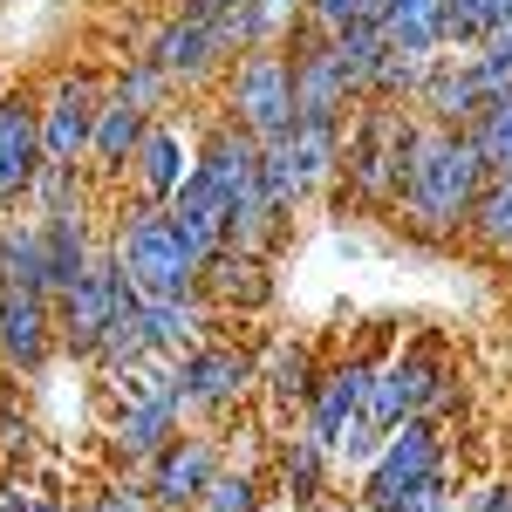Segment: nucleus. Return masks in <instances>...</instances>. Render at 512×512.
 <instances>
[{"label": "nucleus", "mask_w": 512, "mask_h": 512, "mask_svg": "<svg viewBox=\"0 0 512 512\" xmlns=\"http://www.w3.org/2000/svg\"><path fill=\"white\" fill-rule=\"evenodd\" d=\"M492 178L485 151L472 144V130H437L417 123V144H410V171H403V192H396V226L424 246H444L472 226V205Z\"/></svg>", "instance_id": "obj_1"}, {"label": "nucleus", "mask_w": 512, "mask_h": 512, "mask_svg": "<svg viewBox=\"0 0 512 512\" xmlns=\"http://www.w3.org/2000/svg\"><path fill=\"white\" fill-rule=\"evenodd\" d=\"M417 123L424 117L403 103H355V123L342 137V198H355L362 212H396Z\"/></svg>", "instance_id": "obj_2"}, {"label": "nucleus", "mask_w": 512, "mask_h": 512, "mask_svg": "<svg viewBox=\"0 0 512 512\" xmlns=\"http://www.w3.org/2000/svg\"><path fill=\"white\" fill-rule=\"evenodd\" d=\"M110 253L123 260V274L137 280L144 301H185V294H198V280H205V267L185 253V239H178V226H171L164 205H137V212H123L117 246H110Z\"/></svg>", "instance_id": "obj_3"}, {"label": "nucleus", "mask_w": 512, "mask_h": 512, "mask_svg": "<svg viewBox=\"0 0 512 512\" xmlns=\"http://www.w3.org/2000/svg\"><path fill=\"white\" fill-rule=\"evenodd\" d=\"M226 117L239 130H253L260 144H280L294 130V69H287V48H253L226 69Z\"/></svg>", "instance_id": "obj_4"}, {"label": "nucleus", "mask_w": 512, "mask_h": 512, "mask_svg": "<svg viewBox=\"0 0 512 512\" xmlns=\"http://www.w3.org/2000/svg\"><path fill=\"white\" fill-rule=\"evenodd\" d=\"M451 369L437 362L431 342L403 349L396 362H376V383H369V424L376 431H396L410 417H444L451 410Z\"/></svg>", "instance_id": "obj_5"}, {"label": "nucleus", "mask_w": 512, "mask_h": 512, "mask_svg": "<svg viewBox=\"0 0 512 512\" xmlns=\"http://www.w3.org/2000/svg\"><path fill=\"white\" fill-rule=\"evenodd\" d=\"M431 472H444V431H437V417H410V424L383 431V451L362 472V512H383L390 499H403L410 485H424Z\"/></svg>", "instance_id": "obj_6"}, {"label": "nucleus", "mask_w": 512, "mask_h": 512, "mask_svg": "<svg viewBox=\"0 0 512 512\" xmlns=\"http://www.w3.org/2000/svg\"><path fill=\"white\" fill-rule=\"evenodd\" d=\"M287 69H294V123H349L355 96H349L342 62H335V35L294 21V35H287Z\"/></svg>", "instance_id": "obj_7"}, {"label": "nucleus", "mask_w": 512, "mask_h": 512, "mask_svg": "<svg viewBox=\"0 0 512 512\" xmlns=\"http://www.w3.org/2000/svg\"><path fill=\"white\" fill-rule=\"evenodd\" d=\"M117 287H123V260L117 253H96V267L55 294V335H62V355H82L96 362L103 342H110V315H117Z\"/></svg>", "instance_id": "obj_8"}, {"label": "nucleus", "mask_w": 512, "mask_h": 512, "mask_svg": "<svg viewBox=\"0 0 512 512\" xmlns=\"http://www.w3.org/2000/svg\"><path fill=\"white\" fill-rule=\"evenodd\" d=\"M103 82L96 76H55L41 96V158L48 164H89V137H96V110H103Z\"/></svg>", "instance_id": "obj_9"}, {"label": "nucleus", "mask_w": 512, "mask_h": 512, "mask_svg": "<svg viewBox=\"0 0 512 512\" xmlns=\"http://www.w3.org/2000/svg\"><path fill=\"white\" fill-rule=\"evenodd\" d=\"M260 383V362L246 349H226V342H198L192 355H178V403L185 417H205V410H233L239 396Z\"/></svg>", "instance_id": "obj_10"}, {"label": "nucleus", "mask_w": 512, "mask_h": 512, "mask_svg": "<svg viewBox=\"0 0 512 512\" xmlns=\"http://www.w3.org/2000/svg\"><path fill=\"white\" fill-rule=\"evenodd\" d=\"M41 96L28 89H7L0 96V212L28 205L41 178Z\"/></svg>", "instance_id": "obj_11"}, {"label": "nucleus", "mask_w": 512, "mask_h": 512, "mask_svg": "<svg viewBox=\"0 0 512 512\" xmlns=\"http://www.w3.org/2000/svg\"><path fill=\"white\" fill-rule=\"evenodd\" d=\"M55 349H62L55 301L48 294H28V287H0V369L35 376V369H48Z\"/></svg>", "instance_id": "obj_12"}, {"label": "nucleus", "mask_w": 512, "mask_h": 512, "mask_svg": "<svg viewBox=\"0 0 512 512\" xmlns=\"http://www.w3.org/2000/svg\"><path fill=\"white\" fill-rule=\"evenodd\" d=\"M212 478H219V444L212 437H171L144 465V485H151V506L158 512H198Z\"/></svg>", "instance_id": "obj_13"}, {"label": "nucleus", "mask_w": 512, "mask_h": 512, "mask_svg": "<svg viewBox=\"0 0 512 512\" xmlns=\"http://www.w3.org/2000/svg\"><path fill=\"white\" fill-rule=\"evenodd\" d=\"M144 55L158 62V76L171 82V89H198V82L219 76V69H233L205 14H178V21H164L158 35H151V48H144Z\"/></svg>", "instance_id": "obj_14"}, {"label": "nucleus", "mask_w": 512, "mask_h": 512, "mask_svg": "<svg viewBox=\"0 0 512 512\" xmlns=\"http://www.w3.org/2000/svg\"><path fill=\"white\" fill-rule=\"evenodd\" d=\"M369 383H376V362H369V355H349V362L321 369V390L301 417H308V431H315L328 451L342 444V431H349L355 417H369Z\"/></svg>", "instance_id": "obj_15"}, {"label": "nucleus", "mask_w": 512, "mask_h": 512, "mask_svg": "<svg viewBox=\"0 0 512 512\" xmlns=\"http://www.w3.org/2000/svg\"><path fill=\"white\" fill-rule=\"evenodd\" d=\"M164 212H171V226H178V239H185V253H192L198 267H205L212 253H226L233 198L219 192V185H212V178H205L198 164H192V178H185V185L171 192V205H164Z\"/></svg>", "instance_id": "obj_16"}, {"label": "nucleus", "mask_w": 512, "mask_h": 512, "mask_svg": "<svg viewBox=\"0 0 512 512\" xmlns=\"http://www.w3.org/2000/svg\"><path fill=\"white\" fill-rule=\"evenodd\" d=\"M192 164H198V171H205V178H212L226 198H233V205L260 192V137H253V130H239L233 117H219L205 137H198Z\"/></svg>", "instance_id": "obj_17"}, {"label": "nucleus", "mask_w": 512, "mask_h": 512, "mask_svg": "<svg viewBox=\"0 0 512 512\" xmlns=\"http://www.w3.org/2000/svg\"><path fill=\"white\" fill-rule=\"evenodd\" d=\"M198 294H205L219 315H233V308H267V301H274V274H267V260H260V253L226 246V253H212V260H205Z\"/></svg>", "instance_id": "obj_18"}, {"label": "nucleus", "mask_w": 512, "mask_h": 512, "mask_svg": "<svg viewBox=\"0 0 512 512\" xmlns=\"http://www.w3.org/2000/svg\"><path fill=\"white\" fill-rule=\"evenodd\" d=\"M144 130H151V110H137L130 96H103V110H96V137H89V171L96 178H123L130 158H137V144H144Z\"/></svg>", "instance_id": "obj_19"}, {"label": "nucleus", "mask_w": 512, "mask_h": 512, "mask_svg": "<svg viewBox=\"0 0 512 512\" xmlns=\"http://www.w3.org/2000/svg\"><path fill=\"white\" fill-rule=\"evenodd\" d=\"M178 424H185V403H178V390H164V396H144V403H123L110 437H117V451L130 465H151L164 444L178 437Z\"/></svg>", "instance_id": "obj_20"}, {"label": "nucleus", "mask_w": 512, "mask_h": 512, "mask_svg": "<svg viewBox=\"0 0 512 512\" xmlns=\"http://www.w3.org/2000/svg\"><path fill=\"white\" fill-rule=\"evenodd\" d=\"M130 171H137V192H144V205H171V192L192 178V151H185V137H178L171 123L151 117V130H144V144H137Z\"/></svg>", "instance_id": "obj_21"}, {"label": "nucleus", "mask_w": 512, "mask_h": 512, "mask_svg": "<svg viewBox=\"0 0 512 512\" xmlns=\"http://www.w3.org/2000/svg\"><path fill=\"white\" fill-rule=\"evenodd\" d=\"M0 287H28L55 301V280H48V226L35 219H7L0 226Z\"/></svg>", "instance_id": "obj_22"}, {"label": "nucleus", "mask_w": 512, "mask_h": 512, "mask_svg": "<svg viewBox=\"0 0 512 512\" xmlns=\"http://www.w3.org/2000/svg\"><path fill=\"white\" fill-rule=\"evenodd\" d=\"M219 321V308L205 294H185V301H144V328H151V349L158 355H192L205 342V328Z\"/></svg>", "instance_id": "obj_23"}, {"label": "nucleus", "mask_w": 512, "mask_h": 512, "mask_svg": "<svg viewBox=\"0 0 512 512\" xmlns=\"http://www.w3.org/2000/svg\"><path fill=\"white\" fill-rule=\"evenodd\" d=\"M260 383L274 390L280 410H308L321 390V362H315V342H280L267 355V369H260Z\"/></svg>", "instance_id": "obj_24"}, {"label": "nucleus", "mask_w": 512, "mask_h": 512, "mask_svg": "<svg viewBox=\"0 0 512 512\" xmlns=\"http://www.w3.org/2000/svg\"><path fill=\"white\" fill-rule=\"evenodd\" d=\"M48 226V280H55V294H69L89 267H96V239H89V219L69 212V219H41Z\"/></svg>", "instance_id": "obj_25"}, {"label": "nucleus", "mask_w": 512, "mask_h": 512, "mask_svg": "<svg viewBox=\"0 0 512 512\" xmlns=\"http://www.w3.org/2000/svg\"><path fill=\"white\" fill-rule=\"evenodd\" d=\"M274 21H280V0H239L226 14H212V35L226 48V62H239V55H253V48L274 41Z\"/></svg>", "instance_id": "obj_26"}, {"label": "nucleus", "mask_w": 512, "mask_h": 512, "mask_svg": "<svg viewBox=\"0 0 512 512\" xmlns=\"http://www.w3.org/2000/svg\"><path fill=\"white\" fill-rule=\"evenodd\" d=\"M465 233H472L492 260H512V171H492V178H485V192H478Z\"/></svg>", "instance_id": "obj_27"}, {"label": "nucleus", "mask_w": 512, "mask_h": 512, "mask_svg": "<svg viewBox=\"0 0 512 512\" xmlns=\"http://www.w3.org/2000/svg\"><path fill=\"white\" fill-rule=\"evenodd\" d=\"M321 478H328V444L315 431H301L280 451V499L294 506H321Z\"/></svg>", "instance_id": "obj_28"}, {"label": "nucleus", "mask_w": 512, "mask_h": 512, "mask_svg": "<svg viewBox=\"0 0 512 512\" xmlns=\"http://www.w3.org/2000/svg\"><path fill=\"white\" fill-rule=\"evenodd\" d=\"M89 164H41V178H35V205L41 219H69V212H82L89 219V178H82Z\"/></svg>", "instance_id": "obj_29"}, {"label": "nucleus", "mask_w": 512, "mask_h": 512, "mask_svg": "<svg viewBox=\"0 0 512 512\" xmlns=\"http://www.w3.org/2000/svg\"><path fill=\"white\" fill-rule=\"evenodd\" d=\"M383 48H390V41H383V28H376V21H355L349 35H335V62H342V76H349V96H355V103L369 96Z\"/></svg>", "instance_id": "obj_30"}, {"label": "nucleus", "mask_w": 512, "mask_h": 512, "mask_svg": "<svg viewBox=\"0 0 512 512\" xmlns=\"http://www.w3.org/2000/svg\"><path fill=\"white\" fill-rule=\"evenodd\" d=\"M472 144L485 151V164H492V171H512V89H506V96H492V103L478 110Z\"/></svg>", "instance_id": "obj_31"}, {"label": "nucleus", "mask_w": 512, "mask_h": 512, "mask_svg": "<svg viewBox=\"0 0 512 512\" xmlns=\"http://www.w3.org/2000/svg\"><path fill=\"white\" fill-rule=\"evenodd\" d=\"M383 0H301V21L321 28V35H349L355 21H376Z\"/></svg>", "instance_id": "obj_32"}, {"label": "nucleus", "mask_w": 512, "mask_h": 512, "mask_svg": "<svg viewBox=\"0 0 512 512\" xmlns=\"http://www.w3.org/2000/svg\"><path fill=\"white\" fill-rule=\"evenodd\" d=\"M198 512H260V478H253V472H226V465H219V478L205 485Z\"/></svg>", "instance_id": "obj_33"}, {"label": "nucleus", "mask_w": 512, "mask_h": 512, "mask_svg": "<svg viewBox=\"0 0 512 512\" xmlns=\"http://www.w3.org/2000/svg\"><path fill=\"white\" fill-rule=\"evenodd\" d=\"M485 41V0H444V55H465Z\"/></svg>", "instance_id": "obj_34"}, {"label": "nucleus", "mask_w": 512, "mask_h": 512, "mask_svg": "<svg viewBox=\"0 0 512 512\" xmlns=\"http://www.w3.org/2000/svg\"><path fill=\"white\" fill-rule=\"evenodd\" d=\"M117 96H130L137 110H151V117H158V103L171 96V82L158 76V62H151V55H137V62L117 76Z\"/></svg>", "instance_id": "obj_35"}, {"label": "nucleus", "mask_w": 512, "mask_h": 512, "mask_svg": "<svg viewBox=\"0 0 512 512\" xmlns=\"http://www.w3.org/2000/svg\"><path fill=\"white\" fill-rule=\"evenodd\" d=\"M383 512H451V465L444 472H431L424 485H410L403 499H390Z\"/></svg>", "instance_id": "obj_36"}, {"label": "nucleus", "mask_w": 512, "mask_h": 512, "mask_svg": "<svg viewBox=\"0 0 512 512\" xmlns=\"http://www.w3.org/2000/svg\"><path fill=\"white\" fill-rule=\"evenodd\" d=\"M472 512H512V478H492L472 492Z\"/></svg>", "instance_id": "obj_37"}, {"label": "nucleus", "mask_w": 512, "mask_h": 512, "mask_svg": "<svg viewBox=\"0 0 512 512\" xmlns=\"http://www.w3.org/2000/svg\"><path fill=\"white\" fill-rule=\"evenodd\" d=\"M28 506H35V492H21V485L0 478V512H28Z\"/></svg>", "instance_id": "obj_38"}, {"label": "nucleus", "mask_w": 512, "mask_h": 512, "mask_svg": "<svg viewBox=\"0 0 512 512\" xmlns=\"http://www.w3.org/2000/svg\"><path fill=\"white\" fill-rule=\"evenodd\" d=\"M512 21V0H485V35H499Z\"/></svg>", "instance_id": "obj_39"}, {"label": "nucleus", "mask_w": 512, "mask_h": 512, "mask_svg": "<svg viewBox=\"0 0 512 512\" xmlns=\"http://www.w3.org/2000/svg\"><path fill=\"white\" fill-rule=\"evenodd\" d=\"M226 7H239V0H185V14H205V21H212V14H226Z\"/></svg>", "instance_id": "obj_40"}, {"label": "nucleus", "mask_w": 512, "mask_h": 512, "mask_svg": "<svg viewBox=\"0 0 512 512\" xmlns=\"http://www.w3.org/2000/svg\"><path fill=\"white\" fill-rule=\"evenodd\" d=\"M28 512H69V506H62V499H35Z\"/></svg>", "instance_id": "obj_41"}, {"label": "nucleus", "mask_w": 512, "mask_h": 512, "mask_svg": "<svg viewBox=\"0 0 512 512\" xmlns=\"http://www.w3.org/2000/svg\"><path fill=\"white\" fill-rule=\"evenodd\" d=\"M499 41H506V48H512V21H506V28H499Z\"/></svg>", "instance_id": "obj_42"}, {"label": "nucleus", "mask_w": 512, "mask_h": 512, "mask_svg": "<svg viewBox=\"0 0 512 512\" xmlns=\"http://www.w3.org/2000/svg\"><path fill=\"white\" fill-rule=\"evenodd\" d=\"M308 512H349V506H308Z\"/></svg>", "instance_id": "obj_43"}]
</instances>
